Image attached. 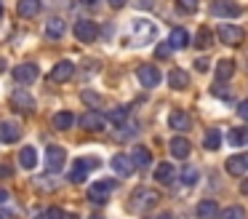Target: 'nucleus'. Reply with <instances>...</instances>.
Wrapping results in <instances>:
<instances>
[{
    "instance_id": "nucleus-45",
    "label": "nucleus",
    "mask_w": 248,
    "mask_h": 219,
    "mask_svg": "<svg viewBox=\"0 0 248 219\" xmlns=\"http://www.w3.org/2000/svg\"><path fill=\"white\" fill-rule=\"evenodd\" d=\"M8 201V190H3V187H0V203H6Z\"/></svg>"
},
{
    "instance_id": "nucleus-6",
    "label": "nucleus",
    "mask_w": 248,
    "mask_h": 219,
    "mask_svg": "<svg viewBox=\"0 0 248 219\" xmlns=\"http://www.w3.org/2000/svg\"><path fill=\"white\" fill-rule=\"evenodd\" d=\"M136 78H139V83L144 85V88H155V85H160L163 75L155 64H141V67L136 69Z\"/></svg>"
},
{
    "instance_id": "nucleus-41",
    "label": "nucleus",
    "mask_w": 248,
    "mask_h": 219,
    "mask_svg": "<svg viewBox=\"0 0 248 219\" xmlns=\"http://www.w3.org/2000/svg\"><path fill=\"white\" fill-rule=\"evenodd\" d=\"M0 219H16V217H14V211H8V208H0Z\"/></svg>"
},
{
    "instance_id": "nucleus-44",
    "label": "nucleus",
    "mask_w": 248,
    "mask_h": 219,
    "mask_svg": "<svg viewBox=\"0 0 248 219\" xmlns=\"http://www.w3.org/2000/svg\"><path fill=\"white\" fill-rule=\"evenodd\" d=\"M240 192H243V195H248V176L240 182Z\"/></svg>"
},
{
    "instance_id": "nucleus-39",
    "label": "nucleus",
    "mask_w": 248,
    "mask_h": 219,
    "mask_svg": "<svg viewBox=\"0 0 248 219\" xmlns=\"http://www.w3.org/2000/svg\"><path fill=\"white\" fill-rule=\"evenodd\" d=\"M237 115H240L243 120H248V99H246V101H240V104H237Z\"/></svg>"
},
{
    "instance_id": "nucleus-24",
    "label": "nucleus",
    "mask_w": 248,
    "mask_h": 219,
    "mask_svg": "<svg viewBox=\"0 0 248 219\" xmlns=\"http://www.w3.org/2000/svg\"><path fill=\"white\" fill-rule=\"evenodd\" d=\"M189 147H192V144H189L184 136H176V139H171V147H168V150H171L173 158H182L184 160L189 155Z\"/></svg>"
},
{
    "instance_id": "nucleus-10",
    "label": "nucleus",
    "mask_w": 248,
    "mask_h": 219,
    "mask_svg": "<svg viewBox=\"0 0 248 219\" xmlns=\"http://www.w3.org/2000/svg\"><path fill=\"white\" fill-rule=\"evenodd\" d=\"M91 166H96V160H91V158H78L75 163H72L70 182H75V185L86 182V176H88V171H91Z\"/></svg>"
},
{
    "instance_id": "nucleus-47",
    "label": "nucleus",
    "mask_w": 248,
    "mask_h": 219,
    "mask_svg": "<svg viewBox=\"0 0 248 219\" xmlns=\"http://www.w3.org/2000/svg\"><path fill=\"white\" fill-rule=\"evenodd\" d=\"M157 219H173V214H171V211H166V214H160Z\"/></svg>"
},
{
    "instance_id": "nucleus-32",
    "label": "nucleus",
    "mask_w": 248,
    "mask_h": 219,
    "mask_svg": "<svg viewBox=\"0 0 248 219\" xmlns=\"http://www.w3.org/2000/svg\"><path fill=\"white\" fill-rule=\"evenodd\" d=\"M128 120V107H115L112 112H107V123H115V126H123Z\"/></svg>"
},
{
    "instance_id": "nucleus-2",
    "label": "nucleus",
    "mask_w": 248,
    "mask_h": 219,
    "mask_svg": "<svg viewBox=\"0 0 248 219\" xmlns=\"http://www.w3.org/2000/svg\"><path fill=\"white\" fill-rule=\"evenodd\" d=\"M157 27L150 19H134L131 21V46H147L150 40H155Z\"/></svg>"
},
{
    "instance_id": "nucleus-5",
    "label": "nucleus",
    "mask_w": 248,
    "mask_h": 219,
    "mask_svg": "<svg viewBox=\"0 0 248 219\" xmlns=\"http://www.w3.org/2000/svg\"><path fill=\"white\" fill-rule=\"evenodd\" d=\"M64 160H67V150L64 147H59V144L46 147V166H48L51 174H56V171L64 168Z\"/></svg>"
},
{
    "instance_id": "nucleus-7",
    "label": "nucleus",
    "mask_w": 248,
    "mask_h": 219,
    "mask_svg": "<svg viewBox=\"0 0 248 219\" xmlns=\"http://www.w3.org/2000/svg\"><path fill=\"white\" fill-rule=\"evenodd\" d=\"M75 37L80 43H93V40H99V27L91 19H78L75 21Z\"/></svg>"
},
{
    "instance_id": "nucleus-4",
    "label": "nucleus",
    "mask_w": 248,
    "mask_h": 219,
    "mask_svg": "<svg viewBox=\"0 0 248 219\" xmlns=\"http://www.w3.org/2000/svg\"><path fill=\"white\" fill-rule=\"evenodd\" d=\"M211 14L216 19H237L240 16V5L235 0H214L211 3Z\"/></svg>"
},
{
    "instance_id": "nucleus-3",
    "label": "nucleus",
    "mask_w": 248,
    "mask_h": 219,
    "mask_svg": "<svg viewBox=\"0 0 248 219\" xmlns=\"http://www.w3.org/2000/svg\"><path fill=\"white\" fill-rule=\"evenodd\" d=\"M118 187V179H102V182H93L88 187V201L91 203H104L109 198V192Z\"/></svg>"
},
{
    "instance_id": "nucleus-31",
    "label": "nucleus",
    "mask_w": 248,
    "mask_h": 219,
    "mask_svg": "<svg viewBox=\"0 0 248 219\" xmlns=\"http://www.w3.org/2000/svg\"><path fill=\"white\" fill-rule=\"evenodd\" d=\"M155 179L163 182V185H171V182H173V166L171 163H160L155 168Z\"/></svg>"
},
{
    "instance_id": "nucleus-43",
    "label": "nucleus",
    "mask_w": 248,
    "mask_h": 219,
    "mask_svg": "<svg viewBox=\"0 0 248 219\" xmlns=\"http://www.w3.org/2000/svg\"><path fill=\"white\" fill-rule=\"evenodd\" d=\"M198 69H200V72H205V69H208V59H198Z\"/></svg>"
},
{
    "instance_id": "nucleus-13",
    "label": "nucleus",
    "mask_w": 248,
    "mask_h": 219,
    "mask_svg": "<svg viewBox=\"0 0 248 219\" xmlns=\"http://www.w3.org/2000/svg\"><path fill=\"white\" fill-rule=\"evenodd\" d=\"M75 75V64L70 62V59H64V62H59L54 69H51V80L54 83H67V80Z\"/></svg>"
},
{
    "instance_id": "nucleus-15",
    "label": "nucleus",
    "mask_w": 248,
    "mask_h": 219,
    "mask_svg": "<svg viewBox=\"0 0 248 219\" xmlns=\"http://www.w3.org/2000/svg\"><path fill=\"white\" fill-rule=\"evenodd\" d=\"M11 104H14V110H19V112H32L35 110V99L27 94V91H14Z\"/></svg>"
},
{
    "instance_id": "nucleus-36",
    "label": "nucleus",
    "mask_w": 248,
    "mask_h": 219,
    "mask_svg": "<svg viewBox=\"0 0 248 219\" xmlns=\"http://www.w3.org/2000/svg\"><path fill=\"white\" fill-rule=\"evenodd\" d=\"M35 219H64V214H62V208H48V211H43V214H38Z\"/></svg>"
},
{
    "instance_id": "nucleus-48",
    "label": "nucleus",
    "mask_w": 248,
    "mask_h": 219,
    "mask_svg": "<svg viewBox=\"0 0 248 219\" xmlns=\"http://www.w3.org/2000/svg\"><path fill=\"white\" fill-rule=\"evenodd\" d=\"M91 219H104V217H99V214H93V217Z\"/></svg>"
},
{
    "instance_id": "nucleus-12",
    "label": "nucleus",
    "mask_w": 248,
    "mask_h": 219,
    "mask_svg": "<svg viewBox=\"0 0 248 219\" xmlns=\"http://www.w3.org/2000/svg\"><path fill=\"white\" fill-rule=\"evenodd\" d=\"M224 168L230 171L232 176H243V174H248V152H240V155H232V158H227Z\"/></svg>"
},
{
    "instance_id": "nucleus-28",
    "label": "nucleus",
    "mask_w": 248,
    "mask_h": 219,
    "mask_svg": "<svg viewBox=\"0 0 248 219\" xmlns=\"http://www.w3.org/2000/svg\"><path fill=\"white\" fill-rule=\"evenodd\" d=\"M72 123H75V115L67 110L56 112L54 115V128H59V131H67V128H72Z\"/></svg>"
},
{
    "instance_id": "nucleus-49",
    "label": "nucleus",
    "mask_w": 248,
    "mask_h": 219,
    "mask_svg": "<svg viewBox=\"0 0 248 219\" xmlns=\"http://www.w3.org/2000/svg\"><path fill=\"white\" fill-rule=\"evenodd\" d=\"M0 19H3V3H0Z\"/></svg>"
},
{
    "instance_id": "nucleus-33",
    "label": "nucleus",
    "mask_w": 248,
    "mask_h": 219,
    "mask_svg": "<svg viewBox=\"0 0 248 219\" xmlns=\"http://www.w3.org/2000/svg\"><path fill=\"white\" fill-rule=\"evenodd\" d=\"M219 219H248V217H246V208L243 206H230L224 211H219Z\"/></svg>"
},
{
    "instance_id": "nucleus-27",
    "label": "nucleus",
    "mask_w": 248,
    "mask_h": 219,
    "mask_svg": "<svg viewBox=\"0 0 248 219\" xmlns=\"http://www.w3.org/2000/svg\"><path fill=\"white\" fill-rule=\"evenodd\" d=\"M19 163H22V168H35V166H38V152H35V147H22Z\"/></svg>"
},
{
    "instance_id": "nucleus-25",
    "label": "nucleus",
    "mask_w": 248,
    "mask_h": 219,
    "mask_svg": "<svg viewBox=\"0 0 248 219\" xmlns=\"http://www.w3.org/2000/svg\"><path fill=\"white\" fill-rule=\"evenodd\" d=\"M19 139V126L16 123H0V142H6V144H11V142H16Z\"/></svg>"
},
{
    "instance_id": "nucleus-46",
    "label": "nucleus",
    "mask_w": 248,
    "mask_h": 219,
    "mask_svg": "<svg viewBox=\"0 0 248 219\" xmlns=\"http://www.w3.org/2000/svg\"><path fill=\"white\" fill-rule=\"evenodd\" d=\"M6 69H8V62H6L3 56H0V72H6Z\"/></svg>"
},
{
    "instance_id": "nucleus-26",
    "label": "nucleus",
    "mask_w": 248,
    "mask_h": 219,
    "mask_svg": "<svg viewBox=\"0 0 248 219\" xmlns=\"http://www.w3.org/2000/svg\"><path fill=\"white\" fill-rule=\"evenodd\" d=\"M227 142H230L232 147H243V144L248 142V128H246V126H237V128H232V131L227 134Z\"/></svg>"
},
{
    "instance_id": "nucleus-23",
    "label": "nucleus",
    "mask_w": 248,
    "mask_h": 219,
    "mask_svg": "<svg viewBox=\"0 0 248 219\" xmlns=\"http://www.w3.org/2000/svg\"><path fill=\"white\" fill-rule=\"evenodd\" d=\"M189 83V75L184 72V69H171L168 72V85H171L173 91H184Z\"/></svg>"
},
{
    "instance_id": "nucleus-19",
    "label": "nucleus",
    "mask_w": 248,
    "mask_h": 219,
    "mask_svg": "<svg viewBox=\"0 0 248 219\" xmlns=\"http://www.w3.org/2000/svg\"><path fill=\"white\" fill-rule=\"evenodd\" d=\"M168 126H171L173 131H187V128H192V120H189V115H187V112L173 110L171 115H168Z\"/></svg>"
},
{
    "instance_id": "nucleus-50",
    "label": "nucleus",
    "mask_w": 248,
    "mask_h": 219,
    "mask_svg": "<svg viewBox=\"0 0 248 219\" xmlns=\"http://www.w3.org/2000/svg\"><path fill=\"white\" fill-rule=\"evenodd\" d=\"M86 3H96V0H86Z\"/></svg>"
},
{
    "instance_id": "nucleus-30",
    "label": "nucleus",
    "mask_w": 248,
    "mask_h": 219,
    "mask_svg": "<svg viewBox=\"0 0 248 219\" xmlns=\"http://www.w3.org/2000/svg\"><path fill=\"white\" fill-rule=\"evenodd\" d=\"M195 48H208L211 43H214V32L208 30V27H200L198 30V35H195Z\"/></svg>"
},
{
    "instance_id": "nucleus-37",
    "label": "nucleus",
    "mask_w": 248,
    "mask_h": 219,
    "mask_svg": "<svg viewBox=\"0 0 248 219\" xmlns=\"http://www.w3.org/2000/svg\"><path fill=\"white\" fill-rule=\"evenodd\" d=\"M211 94L219 96V99H230V91H227L224 85H214V88H211Z\"/></svg>"
},
{
    "instance_id": "nucleus-14",
    "label": "nucleus",
    "mask_w": 248,
    "mask_h": 219,
    "mask_svg": "<svg viewBox=\"0 0 248 219\" xmlns=\"http://www.w3.org/2000/svg\"><path fill=\"white\" fill-rule=\"evenodd\" d=\"M109 166H112L115 171H118L120 176H131L136 171V166H134V160L128 158V155H123V152H118V155H112V160H109Z\"/></svg>"
},
{
    "instance_id": "nucleus-17",
    "label": "nucleus",
    "mask_w": 248,
    "mask_h": 219,
    "mask_svg": "<svg viewBox=\"0 0 248 219\" xmlns=\"http://www.w3.org/2000/svg\"><path fill=\"white\" fill-rule=\"evenodd\" d=\"M168 46H171V51H182V48H187L189 46V32L184 30V27L171 30V35H168Z\"/></svg>"
},
{
    "instance_id": "nucleus-35",
    "label": "nucleus",
    "mask_w": 248,
    "mask_h": 219,
    "mask_svg": "<svg viewBox=\"0 0 248 219\" xmlns=\"http://www.w3.org/2000/svg\"><path fill=\"white\" fill-rule=\"evenodd\" d=\"M176 5L184 14H195V11H198V0H176Z\"/></svg>"
},
{
    "instance_id": "nucleus-16",
    "label": "nucleus",
    "mask_w": 248,
    "mask_h": 219,
    "mask_svg": "<svg viewBox=\"0 0 248 219\" xmlns=\"http://www.w3.org/2000/svg\"><path fill=\"white\" fill-rule=\"evenodd\" d=\"M64 30H67V24H64L62 16H51V19L46 21V37H48V40H59V37H64Z\"/></svg>"
},
{
    "instance_id": "nucleus-21",
    "label": "nucleus",
    "mask_w": 248,
    "mask_h": 219,
    "mask_svg": "<svg viewBox=\"0 0 248 219\" xmlns=\"http://www.w3.org/2000/svg\"><path fill=\"white\" fill-rule=\"evenodd\" d=\"M195 214H198V219H216L219 217V206H216V201H200L195 206Z\"/></svg>"
},
{
    "instance_id": "nucleus-34",
    "label": "nucleus",
    "mask_w": 248,
    "mask_h": 219,
    "mask_svg": "<svg viewBox=\"0 0 248 219\" xmlns=\"http://www.w3.org/2000/svg\"><path fill=\"white\" fill-rule=\"evenodd\" d=\"M198 179H200V171H198V168H192V166L182 168V185H184V187H192Z\"/></svg>"
},
{
    "instance_id": "nucleus-8",
    "label": "nucleus",
    "mask_w": 248,
    "mask_h": 219,
    "mask_svg": "<svg viewBox=\"0 0 248 219\" xmlns=\"http://www.w3.org/2000/svg\"><path fill=\"white\" fill-rule=\"evenodd\" d=\"M216 35H219V40L227 43V46H240V43L246 40V32H243V27H237V24H221Z\"/></svg>"
},
{
    "instance_id": "nucleus-18",
    "label": "nucleus",
    "mask_w": 248,
    "mask_h": 219,
    "mask_svg": "<svg viewBox=\"0 0 248 219\" xmlns=\"http://www.w3.org/2000/svg\"><path fill=\"white\" fill-rule=\"evenodd\" d=\"M40 8H43L40 0H19V5H16V11H19L22 19H35V16L40 14Z\"/></svg>"
},
{
    "instance_id": "nucleus-11",
    "label": "nucleus",
    "mask_w": 248,
    "mask_h": 219,
    "mask_svg": "<svg viewBox=\"0 0 248 219\" xmlns=\"http://www.w3.org/2000/svg\"><path fill=\"white\" fill-rule=\"evenodd\" d=\"M80 126L86 128V131H102V128L107 126V118H104L99 110H88V112H83Z\"/></svg>"
},
{
    "instance_id": "nucleus-9",
    "label": "nucleus",
    "mask_w": 248,
    "mask_h": 219,
    "mask_svg": "<svg viewBox=\"0 0 248 219\" xmlns=\"http://www.w3.org/2000/svg\"><path fill=\"white\" fill-rule=\"evenodd\" d=\"M38 75H40V69H38V64H32V62H24V64H19V67L14 69V78H16V83H22V85L35 83Z\"/></svg>"
},
{
    "instance_id": "nucleus-22",
    "label": "nucleus",
    "mask_w": 248,
    "mask_h": 219,
    "mask_svg": "<svg viewBox=\"0 0 248 219\" xmlns=\"http://www.w3.org/2000/svg\"><path fill=\"white\" fill-rule=\"evenodd\" d=\"M214 75H216V80H219V83H227V80L235 75V62H232V59H221V62L216 64Z\"/></svg>"
},
{
    "instance_id": "nucleus-20",
    "label": "nucleus",
    "mask_w": 248,
    "mask_h": 219,
    "mask_svg": "<svg viewBox=\"0 0 248 219\" xmlns=\"http://www.w3.org/2000/svg\"><path fill=\"white\" fill-rule=\"evenodd\" d=\"M131 160H134L136 168H150L152 166V152L147 147H134L131 150Z\"/></svg>"
},
{
    "instance_id": "nucleus-1",
    "label": "nucleus",
    "mask_w": 248,
    "mask_h": 219,
    "mask_svg": "<svg viewBox=\"0 0 248 219\" xmlns=\"http://www.w3.org/2000/svg\"><path fill=\"white\" fill-rule=\"evenodd\" d=\"M160 201V192L157 190H150V187H136L134 195L128 198V208L131 211H150V208L157 206Z\"/></svg>"
},
{
    "instance_id": "nucleus-40",
    "label": "nucleus",
    "mask_w": 248,
    "mask_h": 219,
    "mask_svg": "<svg viewBox=\"0 0 248 219\" xmlns=\"http://www.w3.org/2000/svg\"><path fill=\"white\" fill-rule=\"evenodd\" d=\"M83 101H99V96L91 94V91H83Z\"/></svg>"
},
{
    "instance_id": "nucleus-29",
    "label": "nucleus",
    "mask_w": 248,
    "mask_h": 219,
    "mask_svg": "<svg viewBox=\"0 0 248 219\" xmlns=\"http://www.w3.org/2000/svg\"><path fill=\"white\" fill-rule=\"evenodd\" d=\"M203 147L205 150H219L221 147V131H219V128H208V131H205Z\"/></svg>"
},
{
    "instance_id": "nucleus-42",
    "label": "nucleus",
    "mask_w": 248,
    "mask_h": 219,
    "mask_svg": "<svg viewBox=\"0 0 248 219\" xmlns=\"http://www.w3.org/2000/svg\"><path fill=\"white\" fill-rule=\"evenodd\" d=\"M109 5H112V8H123L125 3H128V0H107Z\"/></svg>"
},
{
    "instance_id": "nucleus-38",
    "label": "nucleus",
    "mask_w": 248,
    "mask_h": 219,
    "mask_svg": "<svg viewBox=\"0 0 248 219\" xmlns=\"http://www.w3.org/2000/svg\"><path fill=\"white\" fill-rule=\"evenodd\" d=\"M168 53H171V46H168V43H163V46H157V51H155V56L157 59H166Z\"/></svg>"
}]
</instances>
